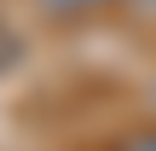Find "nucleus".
Segmentation results:
<instances>
[{"mask_svg": "<svg viewBox=\"0 0 156 151\" xmlns=\"http://www.w3.org/2000/svg\"><path fill=\"white\" fill-rule=\"evenodd\" d=\"M139 6H151V12H156V0H139Z\"/></svg>", "mask_w": 156, "mask_h": 151, "instance_id": "7ed1b4c3", "label": "nucleus"}, {"mask_svg": "<svg viewBox=\"0 0 156 151\" xmlns=\"http://www.w3.org/2000/svg\"><path fill=\"white\" fill-rule=\"evenodd\" d=\"M41 12H52V17H81V12H104V6H116V0H35Z\"/></svg>", "mask_w": 156, "mask_h": 151, "instance_id": "f257e3e1", "label": "nucleus"}, {"mask_svg": "<svg viewBox=\"0 0 156 151\" xmlns=\"http://www.w3.org/2000/svg\"><path fill=\"white\" fill-rule=\"evenodd\" d=\"M122 151H156V128H151V134H133V140H122Z\"/></svg>", "mask_w": 156, "mask_h": 151, "instance_id": "f03ea898", "label": "nucleus"}, {"mask_svg": "<svg viewBox=\"0 0 156 151\" xmlns=\"http://www.w3.org/2000/svg\"><path fill=\"white\" fill-rule=\"evenodd\" d=\"M151 105H156V87H151Z\"/></svg>", "mask_w": 156, "mask_h": 151, "instance_id": "20e7f679", "label": "nucleus"}]
</instances>
